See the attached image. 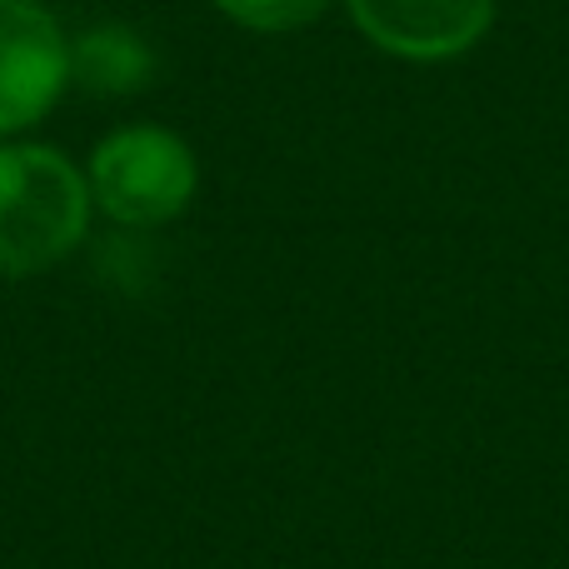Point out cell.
I'll return each instance as SVG.
<instances>
[{"mask_svg":"<svg viewBox=\"0 0 569 569\" xmlns=\"http://www.w3.org/2000/svg\"><path fill=\"white\" fill-rule=\"evenodd\" d=\"M90 220L86 176L50 146L0 150V280L66 260Z\"/></svg>","mask_w":569,"mask_h":569,"instance_id":"6da1fadb","label":"cell"},{"mask_svg":"<svg viewBox=\"0 0 569 569\" xmlns=\"http://www.w3.org/2000/svg\"><path fill=\"white\" fill-rule=\"evenodd\" d=\"M200 186L196 156L160 126H130L100 140L90 156V196L120 226H166Z\"/></svg>","mask_w":569,"mask_h":569,"instance_id":"7a4b0ae2","label":"cell"},{"mask_svg":"<svg viewBox=\"0 0 569 569\" xmlns=\"http://www.w3.org/2000/svg\"><path fill=\"white\" fill-rule=\"evenodd\" d=\"M70 46L36 0H0V136L26 130L60 100Z\"/></svg>","mask_w":569,"mask_h":569,"instance_id":"3957f363","label":"cell"},{"mask_svg":"<svg viewBox=\"0 0 569 569\" xmlns=\"http://www.w3.org/2000/svg\"><path fill=\"white\" fill-rule=\"evenodd\" d=\"M350 16L390 56L450 60L490 30L495 0H350Z\"/></svg>","mask_w":569,"mask_h":569,"instance_id":"277c9868","label":"cell"},{"mask_svg":"<svg viewBox=\"0 0 569 569\" xmlns=\"http://www.w3.org/2000/svg\"><path fill=\"white\" fill-rule=\"evenodd\" d=\"M70 66H76L80 80H86L90 90H100V96H130V90H146V80L156 76V56H150V46L126 26H96L76 46Z\"/></svg>","mask_w":569,"mask_h":569,"instance_id":"5b68a950","label":"cell"},{"mask_svg":"<svg viewBox=\"0 0 569 569\" xmlns=\"http://www.w3.org/2000/svg\"><path fill=\"white\" fill-rule=\"evenodd\" d=\"M236 26L246 30H266V36H280V30H300L310 26L325 10V0H216Z\"/></svg>","mask_w":569,"mask_h":569,"instance_id":"8992f818","label":"cell"}]
</instances>
